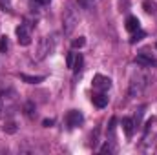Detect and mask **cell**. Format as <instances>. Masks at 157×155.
<instances>
[{
	"instance_id": "12",
	"label": "cell",
	"mask_w": 157,
	"mask_h": 155,
	"mask_svg": "<svg viewBox=\"0 0 157 155\" xmlns=\"http://www.w3.org/2000/svg\"><path fill=\"white\" fill-rule=\"evenodd\" d=\"M20 78L24 80V82H28V84H39V82H42L44 80V75H39V77H31V75H26V73H22L20 75Z\"/></svg>"
},
{
	"instance_id": "26",
	"label": "cell",
	"mask_w": 157,
	"mask_h": 155,
	"mask_svg": "<svg viewBox=\"0 0 157 155\" xmlns=\"http://www.w3.org/2000/svg\"><path fill=\"white\" fill-rule=\"evenodd\" d=\"M155 47H157V44H155Z\"/></svg>"
},
{
	"instance_id": "14",
	"label": "cell",
	"mask_w": 157,
	"mask_h": 155,
	"mask_svg": "<svg viewBox=\"0 0 157 155\" xmlns=\"http://www.w3.org/2000/svg\"><path fill=\"white\" fill-rule=\"evenodd\" d=\"M75 57H77V55H75L73 51H70V53L66 55V66L71 68V70H73V64H75Z\"/></svg>"
},
{
	"instance_id": "4",
	"label": "cell",
	"mask_w": 157,
	"mask_h": 155,
	"mask_svg": "<svg viewBox=\"0 0 157 155\" xmlns=\"http://www.w3.org/2000/svg\"><path fill=\"white\" fill-rule=\"evenodd\" d=\"M17 39L20 46H29L31 44V31H29V26L26 24H20L17 28Z\"/></svg>"
},
{
	"instance_id": "21",
	"label": "cell",
	"mask_w": 157,
	"mask_h": 155,
	"mask_svg": "<svg viewBox=\"0 0 157 155\" xmlns=\"http://www.w3.org/2000/svg\"><path fill=\"white\" fill-rule=\"evenodd\" d=\"M33 110H35V106H33L31 102H28V104H26V113H28V115H33Z\"/></svg>"
},
{
	"instance_id": "17",
	"label": "cell",
	"mask_w": 157,
	"mask_h": 155,
	"mask_svg": "<svg viewBox=\"0 0 157 155\" xmlns=\"http://www.w3.org/2000/svg\"><path fill=\"white\" fill-rule=\"evenodd\" d=\"M84 44H86V39H84V37H78V39H75L73 42H71V47L77 49V47H82Z\"/></svg>"
},
{
	"instance_id": "18",
	"label": "cell",
	"mask_w": 157,
	"mask_h": 155,
	"mask_svg": "<svg viewBox=\"0 0 157 155\" xmlns=\"http://www.w3.org/2000/svg\"><path fill=\"white\" fill-rule=\"evenodd\" d=\"M4 131H7V133H15V131H17L15 122H7V124H4Z\"/></svg>"
},
{
	"instance_id": "10",
	"label": "cell",
	"mask_w": 157,
	"mask_h": 155,
	"mask_svg": "<svg viewBox=\"0 0 157 155\" xmlns=\"http://www.w3.org/2000/svg\"><path fill=\"white\" fill-rule=\"evenodd\" d=\"M91 102H93L97 108H104V106H108V97H106L104 93H97V95L91 97Z\"/></svg>"
},
{
	"instance_id": "9",
	"label": "cell",
	"mask_w": 157,
	"mask_h": 155,
	"mask_svg": "<svg viewBox=\"0 0 157 155\" xmlns=\"http://www.w3.org/2000/svg\"><path fill=\"white\" fill-rule=\"evenodd\" d=\"M135 60H137V64H141V66H154V64H155V59L150 57V55H146V53H139Z\"/></svg>"
},
{
	"instance_id": "11",
	"label": "cell",
	"mask_w": 157,
	"mask_h": 155,
	"mask_svg": "<svg viewBox=\"0 0 157 155\" xmlns=\"http://www.w3.org/2000/svg\"><path fill=\"white\" fill-rule=\"evenodd\" d=\"M126 29L132 31V33L137 31V29H139V18H137V17H128V18H126Z\"/></svg>"
},
{
	"instance_id": "6",
	"label": "cell",
	"mask_w": 157,
	"mask_h": 155,
	"mask_svg": "<svg viewBox=\"0 0 157 155\" xmlns=\"http://www.w3.org/2000/svg\"><path fill=\"white\" fill-rule=\"evenodd\" d=\"M93 88L99 89V91H106V89L112 88V80L108 77H104V75H95L93 77Z\"/></svg>"
},
{
	"instance_id": "8",
	"label": "cell",
	"mask_w": 157,
	"mask_h": 155,
	"mask_svg": "<svg viewBox=\"0 0 157 155\" xmlns=\"http://www.w3.org/2000/svg\"><path fill=\"white\" fill-rule=\"evenodd\" d=\"M122 130H124L126 137H132V135H133V130H135V122H133V119L124 117V119H122Z\"/></svg>"
},
{
	"instance_id": "1",
	"label": "cell",
	"mask_w": 157,
	"mask_h": 155,
	"mask_svg": "<svg viewBox=\"0 0 157 155\" xmlns=\"http://www.w3.org/2000/svg\"><path fill=\"white\" fill-rule=\"evenodd\" d=\"M78 24V15L77 11L71 7V6H68L66 7V11H64V15H62V29H64V35H71L73 33V29L77 28Z\"/></svg>"
},
{
	"instance_id": "19",
	"label": "cell",
	"mask_w": 157,
	"mask_h": 155,
	"mask_svg": "<svg viewBox=\"0 0 157 155\" xmlns=\"http://www.w3.org/2000/svg\"><path fill=\"white\" fill-rule=\"evenodd\" d=\"M0 7L4 11H11V0H0Z\"/></svg>"
},
{
	"instance_id": "16",
	"label": "cell",
	"mask_w": 157,
	"mask_h": 155,
	"mask_svg": "<svg viewBox=\"0 0 157 155\" xmlns=\"http://www.w3.org/2000/svg\"><path fill=\"white\" fill-rule=\"evenodd\" d=\"M80 68H82V55L78 53L77 57H75V64H73V70H75V73L80 71Z\"/></svg>"
},
{
	"instance_id": "15",
	"label": "cell",
	"mask_w": 157,
	"mask_h": 155,
	"mask_svg": "<svg viewBox=\"0 0 157 155\" xmlns=\"http://www.w3.org/2000/svg\"><path fill=\"white\" fill-rule=\"evenodd\" d=\"M144 37V33L141 31V29H137V31H133V35H132V39H130V42L132 44H135V42H139V40Z\"/></svg>"
},
{
	"instance_id": "25",
	"label": "cell",
	"mask_w": 157,
	"mask_h": 155,
	"mask_svg": "<svg viewBox=\"0 0 157 155\" xmlns=\"http://www.w3.org/2000/svg\"><path fill=\"white\" fill-rule=\"evenodd\" d=\"M33 2H37V4H40V6H46V4H49L51 0H33Z\"/></svg>"
},
{
	"instance_id": "2",
	"label": "cell",
	"mask_w": 157,
	"mask_h": 155,
	"mask_svg": "<svg viewBox=\"0 0 157 155\" xmlns=\"http://www.w3.org/2000/svg\"><path fill=\"white\" fill-rule=\"evenodd\" d=\"M15 102H17V93L13 89H2L0 91V115L4 112L11 113L15 108Z\"/></svg>"
},
{
	"instance_id": "3",
	"label": "cell",
	"mask_w": 157,
	"mask_h": 155,
	"mask_svg": "<svg viewBox=\"0 0 157 155\" xmlns=\"http://www.w3.org/2000/svg\"><path fill=\"white\" fill-rule=\"evenodd\" d=\"M53 47H55V40H53V39H49V37L40 39L39 46H37V55H35V59H37V60L46 59V57L53 51Z\"/></svg>"
},
{
	"instance_id": "7",
	"label": "cell",
	"mask_w": 157,
	"mask_h": 155,
	"mask_svg": "<svg viewBox=\"0 0 157 155\" xmlns=\"http://www.w3.org/2000/svg\"><path fill=\"white\" fill-rule=\"evenodd\" d=\"M146 78L144 77H137L133 78L132 82H130V97H137V95H141V91H143V88H144V82Z\"/></svg>"
},
{
	"instance_id": "20",
	"label": "cell",
	"mask_w": 157,
	"mask_h": 155,
	"mask_svg": "<svg viewBox=\"0 0 157 155\" xmlns=\"http://www.w3.org/2000/svg\"><path fill=\"white\" fill-rule=\"evenodd\" d=\"M7 49V37H2L0 39V53H4Z\"/></svg>"
},
{
	"instance_id": "24",
	"label": "cell",
	"mask_w": 157,
	"mask_h": 155,
	"mask_svg": "<svg viewBox=\"0 0 157 155\" xmlns=\"http://www.w3.org/2000/svg\"><path fill=\"white\" fill-rule=\"evenodd\" d=\"M42 124H44V126L48 128V126H51V124H53V119H46V120H44Z\"/></svg>"
},
{
	"instance_id": "22",
	"label": "cell",
	"mask_w": 157,
	"mask_h": 155,
	"mask_svg": "<svg viewBox=\"0 0 157 155\" xmlns=\"http://www.w3.org/2000/svg\"><path fill=\"white\" fill-rule=\"evenodd\" d=\"M101 152H102V153H110V152H112V146H110V144L106 142V144H104V146L101 148Z\"/></svg>"
},
{
	"instance_id": "13",
	"label": "cell",
	"mask_w": 157,
	"mask_h": 155,
	"mask_svg": "<svg viewBox=\"0 0 157 155\" xmlns=\"http://www.w3.org/2000/svg\"><path fill=\"white\" fill-rule=\"evenodd\" d=\"M143 7H144L146 13H155L157 11V4L155 2H150V0H144L143 2Z\"/></svg>"
},
{
	"instance_id": "5",
	"label": "cell",
	"mask_w": 157,
	"mask_h": 155,
	"mask_svg": "<svg viewBox=\"0 0 157 155\" xmlns=\"http://www.w3.org/2000/svg\"><path fill=\"white\" fill-rule=\"evenodd\" d=\"M82 120H84V117L80 112L77 110H71V112H68V115H66V124H68V128H77L82 124Z\"/></svg>"
},
{
	"instance_id": "23",
	"label": "cell",
	"mask_w": 157,
	"mask_h": 155,
	"mask_svg": "<svg viewBox=\"0 0 157 155\" xmlns=\"http://www.w3.org/2000/svg\"><path fill=\"white\" fill-rule=\"evenodd\" d=\"M78 2H80V6H84L86 9H90V7H91V2H90V0H78Z\"/></svg>"
}]
</instances>
